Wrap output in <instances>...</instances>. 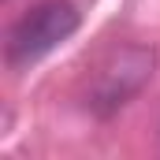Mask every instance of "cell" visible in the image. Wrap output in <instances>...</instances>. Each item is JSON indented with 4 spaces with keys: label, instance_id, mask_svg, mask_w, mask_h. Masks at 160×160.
I'll list each match as a JSON object with an SVG mask.
<instances>
[{
    "label": "cell",
    "instance_id": "7a4b0ae2",
    "mask_svg": "<svg viewBox=\"0 0 160 160\" xmlns=\"http://www.w3.org/2000/svg\"><path fill=\"white\" fill-rule=\"evenodd\" d=\"M153 75V48H142V45H130L112 56V63L97 75L93 82V104L101 112H112L127 104L130 93L142 89V82Z\"/></svg>",
    "mask_w": 160,
    "mask_h": 160
},
{
    "label": "cell",
    "instance_id": "6da1fadb",
    "mask_svg": "<svg viewBox=\"0 0 160 160\" xmlns=\"http://www.w3.org/2000/svg\"><path fill=\"white\" fill-rule=\"evenodd\" d=\"M78 30V11L67 0H41L30 15H22L8 38V63L30 67L41 56H48L60 41H67Z\"/></svg>",
    "mask_w": 160,
    "mask_h": 160
}]
</instances>
